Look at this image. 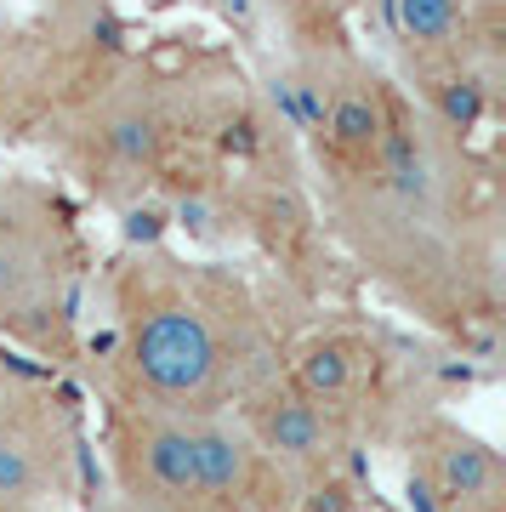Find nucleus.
<instances>
[{"instance_id": "1", "label": "nucleus", "mask_w": 506, "mask_h": 512, "mask_svg": "<svg viewBox=\"0 0 506 512\" xmlns=\"http://www.w3.org/2000/svg\"><path fill=\"white\" fill-rule=\"evenodd\" d=\"M256 325L239 291L217 274L137 256L120 274V359L131 399L217 416L228 393H256Z\"/></svg>"}, {"instance_id": "2", "label": "nucleus", "mask_w": 506, "mask_h": 512, "mask_svg": "<svg viewBox=\"0 0 506 512\" xmlns=\"http://www.w3.org/2000/svg\"><path fill=\"white\" fill-rule=\"evenodd\" d=\"M404 97L353 52H319L296 80V114L342 183H364L398 126Z\"/></svg>"}, {"instance_id": "3", "label": "nucleus", "mask_w": 506, "mask_h": 512, "mask_svg": "<svg viewBox=\"0 0 506 512\" xmlns=\"http://www.w3.org/2000/svg\"><path fill=\"white\" fill-rule=\"evenodd\" d=\"M171 137H177V109L165 80L154 74L109 80L80 114V160L91 183L103 177L109 188H143L160 171Z\"/></svg>"}, {"instance_id": "4", "label": "nucleus", "mask_w": 506, "mask_h": 512, "mask_svg": "<svg viewBox=\"0 0 506 512\" xmlns=\"http://www.w3.org/2000/svg\"><path fill=\"white\" fill-rule=\"evenodd\" d=\"M114 461H120L126 490L148 501V512H205L199 507L194 416L131 399L114 427Z\"/></svg>"}, {"instance_id": "5", "label": "nucleus", "mask_w": 506, "mask_h": 512, "mask_svg": "<svg viewBox=\"0 0 506 512\" xmlns=\"http://www.w3.org/2000/svg\"><path fill=\"white\" fill-rule=\"evenodd\" d=\"M410 450V501L421 512H506V467L478 433L433 416Z\"/></svg>"}, {"instance_id": "6", "label": "nucleus", "mask_w": 506, "mask_h": 512, "mask_svg": "<svg viewBox=\"0 0 506 512\" xmlns=\"http://www.w3.org/2000/svg\"><path fill=\"white\" fill-rule=\"evenodd\" d=\"M40 399H6L0 387V512H40L63 478V439Z\"/></svg>"}, {"instance_id": "7", "label": "nucleus", "mask_w": 506, "mask_h": 512, "mask_svg": "<svg viewBox=\"0 0 506 512\" xmlns=\"http://www.w3.org/2000/svg\"><path fill=\"white\" fill-rule=\"evenodd\" d=\"M194 450H199V507L205 512H245L268 490V456L256 450L245 421L234 416H194Z\"/></svg>"}, {"instance_id": "8", "label": "nucleus", "mask_w": 506, "mask_h": 512, "mask_svg": "<svg viewBox=\"0 0 506 512\" xmlns=\"http://www.w3.org/2000/svg\"><path fill=\"white\" fill-rule=\"evenodd\" d=\"M245 433L256 439V450L268 456V467L279 473H319L330 461V444H336V421L308 404L290 387H268V393H251V416H245Z\"/></svg>"}, {"instance_id": "9", "label": "nucleus", "mask_w": 506, "mask_h": 512, "mask_svg": "<svg viewBox=\"0 0 506 512\" xmlns=\"http://www.w3.org/2000/svg\"><path fill=\"white\" fill-rule=\"evenodd\" d=\"M387 29L410 52V69L472 57V46H489V0H381Z\"/></svg>"}, {"instance_id": "10", "label": "nucleus", "mask_w": 506, "mask_h": 512, "mask_svg": "<svg viewBox=\"0 0 506 512\" xmlns=\"http://www.w3.org/2000/svg\"><path fill=\"white\" fill-rule=\"evenodd\" d=\"M40 222L46 217L29 211L18 194H0V319H29L52 302L57 256Z\"/></svg>"}, {"instance_id": "11", "label": "nucleus", "mask_w": 506, "mask_h": 512, "mask_svg": "<svg viewBox=\"0 0 506 512\" xmlns=\"http://www.w3.org/2000/svg\"><path fill=\"white\" fill-rule=\"evenodd\" d=\"M364 382H370V342L359 330H313L308 342L290 353L285 387L302 393L308 404H319L330 421L342 416L347 404L364 399Z\"/></svg>"}]
</instances>
